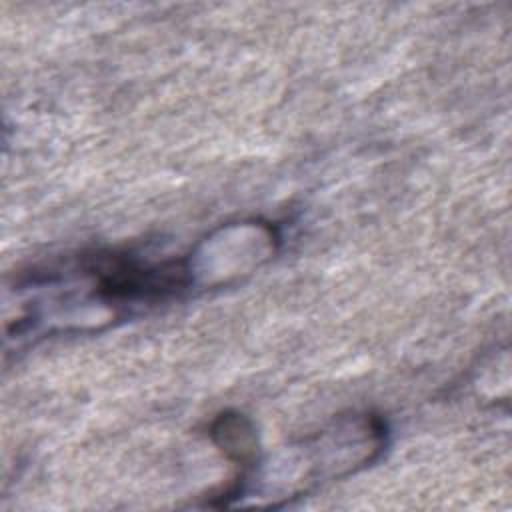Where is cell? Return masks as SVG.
I'll return each mask as SVG.
<instances>
[{"instance_id":"cell-1","label":"cell","mask_w":512,"mask_h":512,"mask_svg":"<svg viewBox=\"0 0 512 512\" xmlns=\"http://www.w3.org/2000/svg\"><path fill=\"white\" fill-rule=\"evenodd\" d=\"M210 436L224 452V456L240 466V474L236 476V480L218 496L222 504H228V498H238L244 492V484L256 464V432L252 422L244 414L224 412L214 420Z\"/></svg>"}]
</instances>
